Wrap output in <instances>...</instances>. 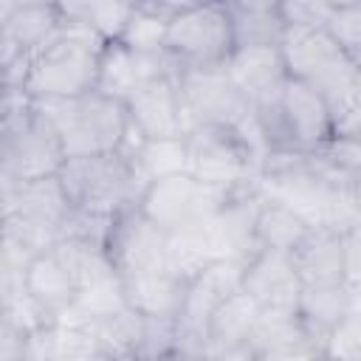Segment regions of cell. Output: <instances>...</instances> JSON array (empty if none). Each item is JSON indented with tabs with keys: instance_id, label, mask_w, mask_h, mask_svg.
<instances>
[{
	"instance_id": "1",
	"label": "cell",
	"mask_w": 361,
	"mask_h": 361,
	"mask_svg": "<svg viewBox=\"0 0 361 361\" xmlns=\"http://www.w3.org/2000/svg\"><path fill=\"white\" fill-rule=\"evenodd\" d=\"M68 161L51 116L23 87H3L0 183H23L56 175Z\"/></svg>"
},
{
	"instance_id": "2",
	"label": "cell",
	"mask_w": 361,
	"mask_h": 361,
	"mask_svg": "<svg viewBox=\"0 0 361 361\" xmlns=\"http://www.w3.org/2000/svg\"><path fill=\"white\" fill-rule=\"evenodd\" d=\"M265 152H322L333 138L336 113L322 93L288 76L274 99L254 104Z\"/></svg>"
},
{
	"instance_id": "3",
	"label": "cell",
	"mask_w": 361,
	"mask_h": 361,
	"mask_svg": "<svg viewBox=\"0 0 361 361\" xmlns=\"http://www.w3.org/2000/svg\"><path fill=\"white\" fill-rule=\"evenodd\" d=\"M279 48L288 76L322 93L336 116L361 96V65L338 45L327 25H288Z\"/></svg>"
},
{
	"instance_id": "4",
	"label": "cell",
	"mask_w": 361,
	"mask_h": 361,
	"mask_svg": "<svg viewBox=\"0 0 361 361\" xmlns=\"http://www.w3.org/2000/svg\"><path fill=\"white\" fill-rule=\"evenodd\" d=\"M107 39L85 25H65V31L31 56L23 90L37 102L71 99L99 87L102 51Z\"/></svg>"
},
{
	"instance_id": "5",
	"label": "cell",
	"mask_w": 361,
	"mask_h": 361,
	"mask_svg": "<svg viewBox=\"0 0 361 361\" xmlns=\"http://www.w3.org/2000/svg\"><path fill=\"white\" fill-rule=\"evenodd\" d=\"M56 175L76 209L107 217L138 206L144 189L149 186L127 149L68 158Z\"/></svg>"
},
{
	"instance_id": "6",
	"label": "cell",
	"mask_w": 361,
	"mask_h": 361,
	"mask_svg": "<svg viewBox=\"0 0 361 361\" xmlns=\"http://www.w3.org/2000/svg\"><path fill=\"white\" fill-rule=\"evenodd\" d=\"M37 104L56 124L68 158L116 152L124 147V141L130 135L127 104H124V99H118L113 93L87 90L82 96L45 99Z\"/></svg>"
},
{
	"instance_id": "7",
	"label": "cell",
	"mask_w": 361,
	"mask_h": 361,
	"mask_svg": "<svg viewBox=\"0 0 361 361\" xmlns=\"http://www.w3.org/2000/svg\"><path fill=\"white\" fill-rule=\"evenodd\" d=\"M189 172L212 186L237 189L257 183L262 166V144L231 124H195L186 133Z\"/></svg>"
},
{
	"instance_id": "8",
	"label": "cell",
	"mask_w": 361,
	"mask_h": 361,
	"mask_svg": "<svg viewBox=\"0 0 361 361\" xmlns=\"http://www.w3.org/2000/svg\"><path fill=\"white\" fill-rule=\"evenodd\" d=\"M3 203V234L17 237L34 254L51 248L62 226L73 209L68 200L59 175L23 180V183H0Z\"/></svg>"
},
{
	"instance_id": "9",
	"label": "cell",
	"mask_w": 361,
	"mask_h": 361,
	"mask_svg": "<svg viewBox=\"0 0 361 361\" xmlns=\"http://www.w3.org/2000/svg\"><path fill=\"white\" fill-rule=\"evenodd\" d=\"M164 48L175 59L178 71L223 68L234 51L231 17L226 11V3L209 0L172 14L166 20Z\"/></svg>"
},
{
	"instance_id": "10",
	"label": "cell",
	"mask_w": 361,
	"mask_h": 361,
	"mask_svg": "<svg viewBox=\"0 0 361 361\" xmlns=\"http://www.w3.org/2000/svg\"><path fill=\"white\" fill-rule=\"evenodd\" d=\"M243 265L240 259H214L186 282L183 307L178 313V358H206L209 319L243 288Z\"/></svg>"
},
{
	"instance_id": "11",
	"label": "cell",
	"mask_w": 361,
	"mask_h": 361,
	"mask_svg": "<svg viewBox=\"0 0 361 361\" xmlns=\"http://www.w3.org/2000/svg\"><path fill=\"white\" fill-rule=\"evenodd\" d=\"M178 87H180L183 110L189 118V130L195 124H231V127L251 133L259 141L254 107L243 96V90L231 82L226 65L200 68V71H178Z\"/></svg>"
},
{
	"instance_id": "12",
	"label": "cell",
	"mask_w": 361,
	"mask_h": 361,
	"mask_svg": "<svg viewBox=\"0 0 361 361\" xmlns=\"http://www.w3.org/2000/svg\"><path fill=\"white\" fill-rule=\"evenodd\" d=\"M228 192L231 189L212 186V183L195 178L192 172H175V175L152 180L144 189L138 206L164 231H175L180 226H189V223H197V220L209 217L226 200Z\"/></svg>"
},
{
	"instance_id": "13",
	"label": "cell",
	"mask_w": 361,
	"mask_h": 361,
	"mask_svg": "<svg viewBox=\"0 0 361 361\" xmlns=\"http://www.w3.org/2000/svg\"><path fill=\"white\" fill-rule=\"evenodd\" d=\"M104 248L118 276L166 268V231L152 223L141 206H130L113 217Z\"/></svg>"
},
{
	"instance_id": "14",
	"label": "cell",
	"mask_w": 361,
	"mask_h": 361,
	"mask_svg": "<svg viewBox=\"0 0 361 361\" xmlns=\"http://www.w3.org/2000/svg\"><path fill=\"white\" fill-rule=\"evenodd\" d=\"M130 124L144 138H183L189 133V118L183 110L178 73L158 76L133 87L124 99Z\"/></svg>"
},
{
	"instance_id": "15",
	"label": "cell",
	"mask_w": 361,
	"mask_h": 361,
	"mask_svg": "<svg viewBox=\"0 0 361 361\" xmlns=\"http://www.w3.org/2000/svg\"><path fill=\"white\" fill-rule=\"evenodd\" d=\"M243 290H248L265 313H299L305 285L290 254L259 248L243 265Z\"/></svg>"
},
{
	"instance_id": "16",
	"label": "cell",
	"mask_w": 361,
	"mask_h": 361,
	"mask_svg": "<svg viewBox=\"0 0 361 361\" xmlns=\"http://www.w3.org/2000/svg\"><path fill=\"white\" fill-rule=\"evenodd\" d=\"M259 203H262L259 183L240 186V189H231L226 195V200L206 217L209 231H212L223 259L248 262L259 251L257 237H254V223H257Z\"/></svg>"
},
{
	"instance_id": "17",
	"label": "cell",
	"mask_w": 361,
	"mask_h": 361,
	"mask_svg": "<svg viewBox=\"0 0 361 361\" xmlns=\"http://www.w3.org/2000/svg\"><path fill=\"white\" fill-rule=\"evenodd\" d=\"M262 319L259 302L248 290H234L209 319V347L206 358H251L248 341Z\"/></svg>"
},
{
	"instance_id": "18",
	"label": "cell",
	"mask_w": 361,
	"mask_h": 361,
	"mask_svg": "<svg viewBox=\"0 0 361 361\" xmlns=\"http://www.w3.org/2000/svg\"><path fill=\"white\" fill-rule=\"evenodd\" d=\"M65 31L56 3L28 6L0 17V65L17 56H34Z\"/></svg>"
},
{
	"instance_id": "19",
	"label": "cell",
	"mask_w": 361,
	"mask_h": 361,
	"mask_svg": "<svg viewBox=\"0 0 361 361\" xmlns=\"http://www.w3.org/2000/svg\"><path fill=\"white\" fill-rule=\"evenodd\" d=\"M251 358H327L324 341L316 338L299 313H265L248 341Z\"/></svg>"
},
{
	"instance_id": "20",
	"label": "cell",
	"mask_w": 361,
	"mask_h": 361,
	"mask_svg": "<svg viewBox=\"0 0 361 361\" xmlns=\"http://www.w3.org/2000/svg\"><path fill=\"white\" fill-rule=\"evenodd\" d=\"M226 71L231 82L243 90V96L254 104L274 99L282 85L288 82V65L279 45H251V48H234Z\"/></svg>"
},
{
	"instance_id": "21",
	"label": "cell",
	"mask_w": 361,
	"mask_h": 361,
	"mask_svg": "<svg viewBox=\"0 0 361 361\" xmlns=\"http://www.w3.org/2000/svg\"><path fill=\"white\" fill-rule=\"evenodd\" d=\"M290 259H293V268L305 288L344 282L347 279L344 231H336L327 226H313L302 237V243L290 251Z\"/></svg>"
},
{
	"instance_id": "22",
	"label": "cell",
	"mask_w": 361,
	"mask_h": 361,
	"mask_svg": "<svg viewBox=\"0 0 361 361\" xmlns=\"http://www.w3.org/2000/svg\"><path fill=\"white\" fill-rule=\"evenodd\" d=\"M127 307H133L141 316H158V319H178L186 296V279L178 276L169 268H155L133 276H121Z\"/></svg>"
},
{
	"instance_id": "23",
	"label": "cell",
	"mask_w": 361,
	"mask_h": 361,
	"mask_svg": "<svg viewBox=\"0 0 361 361\" xmlns=\"http://www.w3.org/2000/svg\"><path fill=\"white\" fill-rule=\"evenodd\" d=\"M231 17L234 48L251 45H282L288 23L279 0H223Z\"/></svg>"
},
{
	"instance_id": "24",
	"label": "cell",
	"mask_w": 361,
	"mask_h": 361,
	"mask_svg": "<svg viewBox=\"0 0 361 361\" xmlns=\"http://www.w3.org/2000/svg\"><path fill=\"white\" fill-rule=\"evenodd\" d=\"M23 282L28 288V293L56 319L65 307H71L79 296V285L73 279V274L68 271V265L62 262V257L54 251V248H45L39 251L25 274H23Z\"/></svg>"
},
{
	"instance_id": "25",
	"label": "cell",
	"mask_w": 361,
	"mask_h": 361,
	"mask_svg": "<svg viewBox=\"0 0 361 361\" xmlns=\"http://www.w3.org/2000/svg\"><path fill=\"white\" fill-rule=\"evenodd\" d=\"M214 259H223V257L217 251V243L209 231L206 217L197 223L180 226L175 231H166V268L183 276L186 282Z\"/></svg>"
},
{
	"instance_id": "26",
	"label": "cell",
	"mask_w": 361,
	"mask_h": 361,
	"mask_svg": "<svg viewBox=\"0 0 361 361\" xmlns=\"http://www.w3.org/2000/svg\"><path fill=\"white\" fill-rule=\"evenodd\" d=\"M313 226L288 203L265 197L257 209V223H254V237H257V248H268V251H285L290 254L302 237L310 231Z\"/></svg>"
},
{
	"instance_id": "27",
	"label": "cell",
	"mask_w": 361,
	"mask_h": 361,
	"mask_svg": "<svg viewBox=\"0 0 361 361\" xmlns=\"http://www.w3.org/2000/svg\"><path fill=\"white\" fill-rule=\"evenodd\" d=\"M56 6L65 25L93 28L107 42L121 37L130 14L135 11V6L127 0H56Z\"/></svg>"
},
{
	"instance_id": "28",
	"label": "cell",
	"mask_w": 361,
	"mask_h": 361,
	"mask_svg": "<svg viewBox=\"0 0 361 361\" xmlns=\"http://www.w3.org/2000/svg\"><path fill=\"white\" fill-rule=\"evenodd\" d=\"M347 316V285H319V288H305L299 299V319L307 324V330L324 341L327 350V336L333 327Z\"/></svg>"
},
{
	"instance_id": "29",
	"label": "cell",
	"mask_w": 361,
	"mask_h": 361,
	"mask_svg": "<svg viewBox=\"0 0 361 361\" xmlns=\"http://www.w3.org/2000/svg\"><path fill=\"white\" fill-rule=\"evenodd\" d=\"M102 358H138L141 336H144V316L133 307H124L113 316H104L93 324Z\"/></svg>"
},
{
	"instance_id": "30",
	"label": "cell",
	"mask_w": 361,
	"mask_h": 361,
	"mask_svg": "<svg viewBox=\"0 0 361 361\" xmlns=\"http://www.w3.org/2000/svg\"><path fill=\"white\" fill-rule=\"evenodd\" d=\"M130 155L135 158L147 183L175 175V172H189L186 135L183 138H141V144L130 149Z\"/></svg>"
},
{
	"instance_id": "31",
	"label": "cell",
	"mask_w": 361,
	"mask_h": 361,
	"mask_svg": "<svg viewBox=\"0 0 361 361\" xmlns=\"http://www.w3.org/2000/svg\"><path fill=\"white\" fill-rule=\"evenodd\" d=\"M164 37H166V17L138 8L130 14L118 42H124L133 51H144V54H155V51H166L164 48Z\"/></svg>"
},
{
	"instance_id": "32",
	"label": "cell",
	"mask_w": 361,
	"mask_h": 361,
	"mask_svg": "<svg viewBox=\"0 0 361 361\" xmlns=\"http://www.w3.org/2000/svg\"><path fill=\"white\" fill-rule=\"evenodd\" d=\"M327 31L338 39V45L361 65V6L333 8L327 20Z\"/></svg>"
},
{
	"instance_id": "33",
	"label": "cell",
	"mask_w": 361,
	"mask_h": 361,
	"mask_svg": "<svg viewBox=\"0 0 361 361\" xmlns=\"http://www.w3.org/2000/svg\"><path fill=\"white\" fill-rule=\"evenodd\" d=\"M358 355H361V316L350 313L327 336V358H350V361H355Z\"/></svg>"
},
{
	"instance_id": "34",
	"label": "cell",
	"mask_w": 361,
	"mask_h": 361,
	"mask_svg": "<svg viewBox=\"0 0 361 361\" xmlns=\"http://www.w3.org/2000/svg\"><path fill=\"white\" fill-rule=\"evenodd\" d=\"M288 25H327L333 6L330 0H279Z\"/></svg>"
},
{
	"instance_id": "35",
	"label": "cell",
	"mask_w": 361,
	"mask_h": 361,
	"mask_svg": "<svg viewBox=\"0 0 361 361\" xmlns=\"http://www.w3.org/2000/svg\"><path fill=\"white\" fill-rule=\"evenodd\" d=\"M322 155L336 169H341L344 175L361 172V141H355V138H338V135H333L330 144L322 149Z\"/></svg>"
},
{
	"instance_id": "36",
	"label": "cell",
	"mask_w": 361,
	"mask_h": 361,
	"mask_svg": "<svg viewBox=\"0 0 361 361\" xmlns=\"http://www.w3.org/2000/svg\"><path fill=\"white\" fill-rule=\"evenodd\" d=\"M344 265L347 279H361V220L344 231Z\"/></svg>"
},
{
	"instance_id": "37",
	"label": "cell",
	"mask_w": 361,
	"mask_h": 361,
	"mask_svg": "<svg viewBox=\"0 0 361 361\" xmlns=\"http://www.w3.org/2000/svg\"><path fill=\"white\" fill-rule=\"evenodd\" d=\"M333 135H338V138H355V141H361V99H355L350 107H344V110L336 116V124H333Z\"/></svg>"
},
{
	"instance_id": "38",
	"label": "cell",
	"mask_w": 361,
	"mask_h": 361,
	"mask_svg": "<svg viewBox=\"0 0 361 361\" xmlns=\"http://www.w3.org/2000/svg\"><path fill=\"white\" fill-rule=\"evenodd\" d=\"M344 285H347V316L350 313H355V316H361V279H344Z\"/></svg>"
},
{
	"instance_id": "39",
	"label": "cell",
	"mask_w": 361,
	"mask_h": 361,
	"mask_svg": "<svg viewBox=\"0 0 361 361\" xmlns=\"http://www.w3.org/2000/svg\"><path fill=\"white\" fill-rule=\"evenodd\" d=\"M48 3H56V0H0V17H3V14H11V11H17V8L48 6Z\"/></svg>"
},
{
	"instance_id": "40",
	"label": "cell",
	"mask_w": 361,
	"mask_h": 361,
	"mask_svg": "<svg viewBox=\"0 0 361 361\" xmlns=\"http://www.w3.org/2000/svg\"><path fill=\"white\" fill-rule=\"evenodd\" d=\"M347 192H350V200H353V206H355V212L361 217V172L347 178Z\"/></svg>"
},
{
	"instance_id": "41",
	"label": "cell",
	"mask_w": 361,
	"mask_h": 361,
	"mask_svg": "<svg viewBox=\"0 0 361 361\" xmlns=\"http://www.w3.org/2000/svg\"><path fill=\"white\" fill-rule=\"evenodd\" d=\"M333 8H344V6H361V0H330Z\"/></svg>"
},
{
	"instance_id": "42",
	"label": "cell",
	"mask_w": 361,
	"mask_h": 361,
	"mask_svg": "<svg viewBox=\"0 0 361 361\" xmlns=\"http://www.w3.org/2000/svg\"><path fill=\"white\" fill-rule=\"evenodd\" d=\"M127 3H133V6H141V0H127Z\"/></svg>"
},
{
	"instance_id": "43",
	"label": "cell",
	"mask_w": 361,
	"mask_h": 361,
	"mask_svg": "<svg viewBox=\"0 0 361 361\" xmlns=\"http://www.w3.org/2000/svg\"><path fill=\"white\" fill-rule=\"evenodd\" d=\"M358 99H361V96H358Z\"/></svg>"
}]
</instances>
